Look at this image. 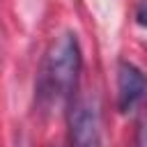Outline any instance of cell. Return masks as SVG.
<instances>
[{"label": "cell", "instance_id": "1", "mask_svg": "<svg viewBox=\"0 0 147 147\" xmlns=\"http://www.w3.org/2000/svg\"><path fill=\"white\" fill-rule=\"evenodd\" d=\"M80 74V46L74 32H62L46 51L37 96L44 108H60L71 103Z\"/></svg>", "mask_w": 147, "mask_h": 147}, {"label": "cell", "instance_id": "2", "mask_svg": "<svg viewBox=\"0 0 147 147\" xmlns=\"http://www.w3.org/2000/svg\"><path fill=\"white\" fill-rule=\"evenodd\" d=\"M69 145L71 147H101V122L96 103L78 99L69 108Z\"/></svg>", "mask_w": 147, "mask_h": 147}, {"label": "cell", "instance_id": "3", "mask_svg": "<svg viewBox=\"0 0 147 147\" xmlns=\"http://www.w3.org/2000/svg\"><path fill=\"white\" fill-rule=\"evenodd\" d=\"M147 94V76L131 62L117 64V108L119 113L133 110Z\"/></svg>", "mask_w": 147, "mask_h": 147}, {"label": "cell", "instance_id": "4", "mask_svg": "<svg viewBox=\"0 0 147 147\" xmlns=\"http://www.w3.org/2000/svg\"><path fill=\"white\" fill-rule=\"evenodd\" d=\"M136 147H147V106H142L136 126Z\"/></svg>", "mask_w": 147, "mask_h": 147}, {"label": "cell", "instance_id": "5", "mask_svg": "<svg viewBox=\"0 0 147 147\" xmlns=\"http://www.w3.org/2000/svg\"><path fill=\"white\" fill-rule=\"evenodd\" d=\"M136 23L147 28V0H142L138 5V9H136Z\"/></svg>", "mask_w": 147, "mask_h": 147}]
</instances>
